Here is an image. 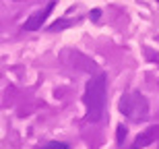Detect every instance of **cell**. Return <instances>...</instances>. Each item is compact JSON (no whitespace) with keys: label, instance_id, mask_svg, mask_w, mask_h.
Listing matches in <instances>:
<instances>
[{"label":"cell","instance_id":"6da1fadb","mask_svg":"<svg viewBox=\"0 0 159 149\" xmlns=\"http://www.w3.org/2000/svg\"><path fill=\"white\" fill-rule=\"evenodd\" d=\"M83 101L87 108L85 118L91 122H97L103 116V108H106V77L103 75H95L93 79H89Z\"/></svg>","mask_w":159,"mask_h":149},{"label":"cell","instance_id":"7a4b0ae2","mask_svg":"<svg viewBox=\"0 0 159 149\" xmlns=\"http://www.w3.org/2000/svg\"><path fill=\"white\" fill-rule=\"evenodd\" d=\"M50 11H52V4L48 6V8H46V11H43V12H37L35 17H31L29 21L25 23V29H37V27H39V25L43 23V21H46V17H48V15H50Z\"/></svg>","mask_w":159,"mask_h":149},{"label":"cell","instance_id":"3957f363","mask_svg":"<svg viewBox=\"0 0 159 149\" xmlns=\"http://www.w3.org/2000/svg\"><path fill=\"white\" fill-rule=\"evenodd\" d=\"M41 149H68V145L60 143V141H48V143L43 145Z\"/></svg>","mask_w":159,"mask_h":149}]
</instances>
